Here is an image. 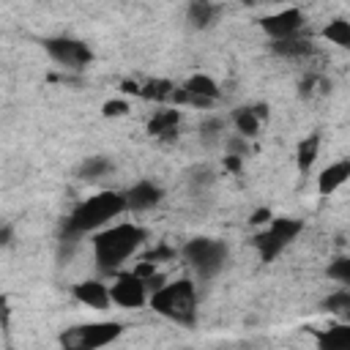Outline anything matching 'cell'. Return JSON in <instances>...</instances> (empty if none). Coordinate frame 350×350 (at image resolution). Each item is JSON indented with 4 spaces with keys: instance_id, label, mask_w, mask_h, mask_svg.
Masks as SVG:
<instances>
[{
    "instance_id": "4316f807",
    "label": "cell",
    "mask_w": 350,
    "mask_h": 350,
    "mask_svg": "<svg viewBox=\"0 0 350 350\" xmlns=\"http://www.w3.org/2000/svg\"><path fill=\"white\" fill-rule=\"evenodd\" d=\"M224 148H227V156H241V159H243V156L249 153V145H246V139H243V137H238V134L227 137Z\"/></svg>"
},
{
    "instance_id": "f546056e",
    "label": "cell",
    "mask_w": 350,
    "mask_h": 350,
    "mask_svg": "<svg viewBox=\"0 0 350 350\" xmlns=\"http://www.w3.org/2000/svg\"><path fill=\"white\" fill-rule=\"evenodd\" d=\"M224 167L230 172H241V156H224Z\"/></svg>"
},
{
    "instance_id": "7c38bea8",
    "label": "cell",
    "mask_w": 350,
    "mask_h": 350,
    "mask_svg": "<svg viewBox=\"0 0 350 350\" xmlns=\"http://www.w3.org/2000/svg\"><path fill=\"white\" fill-rule=\"evenodd\" d=\"M268 118V104H254V107H238L232 112V123H235V134L249 139L260 131V123Z\"/></svg>"
},
{
    "instance_id": "9c48e42d",
    "label": "cell",
    "mask_w": 350,
    "mask_h": 350,
    "mask_svg": "<svg viewBox=\"0 0 350 350\" xmlns=\"http://www.w3.org/2000/svg\"><path fill=\"white\" fill-rule=\"evenodd\" d=\"M260 27L271 36V41H287V38H298L304 30V11L301 8H282L271 16L260 19Z\"/></svg>"
},
{
    "instance_id": "2e32d148",
    "label": "cell",
    "mask_w": 350,
    "mask_h": 350,
    "mask_svg": "<svg viewBox=\"0 0 350 350\" xmlns=\"http://www.w3.org/2000/svg\"><path fill=\"white\" fill-rule=\"evenodd\" d=\"M219 16H221V8H219L216 3L194 0V3H189V8H186V19H189V25H191L194 30H205V27H211Z\"/></svg>"
},
{
    "instance_id": "7a4b0ae2",
    "label": "cell",
    "mask_w": 350,
    "mask_h": 350,
    "mask_svg": "<svg viewBox=\"0 0 350 350\" xmlns=\"http://www.w3.org/2000/svg\"><path fill=\"white\" fill-rule=\"evenodd\" d=\"M123 211H126V202H123V194H120V191H98V194L82 200V202L66 216L60 241L74 246L82 235L96 232L98 227H104L109 219L120 216Z\"/></svg>"
},
{
    "instance_id": "277c9868",
    "label": "cell",
    "mask_w": 350,
    "mask_h": 350,
    "mask_svg": "<svg viewBox=\"0 0 350 350\" xmlns=\"http://www.w3.org/2000/svg\"><path fill=\"white\" fill-rule=\"evenodd\" d=\"M180 254L186 257V262L191 265V271L200 279H213L224 268V262L230 257V246L219 238H191L180 249Z\"/></svg>"
},
{
    "instance_id": "5b68a950",
    "label": "cell",
    "mask_w": 350,
    "mask_h": 350,
    "mask_svg": "<svg viewBox=\"0 0 350 350\" xmlns=\"http://www.w3.org/2000/svg\"><path fill=\"white\" fill-rule=\"evenodd\" d=\"M301 230H304V221H301V219L276 216V219H271V221L265 224L262 232H257V235L252 238V243H254V249H257V254H260L262 262H273V260L295 241V235H298Z\"/></svg>"
},
{
    "instance_id": "ba28073f",
    "label": "cell",
    "mask_w": 350,
    "mask_h": 350,
    "mask_svg": "<svg viewBox=\"0 0 350 350\" xmlns=\"http://www.w3.org/2000/svg\"><path fill=\"white\" fill-rule=\"evenodd\" d=\"M148 287L145 282L134 273V271H123V273H115V282L109 284V298L112 304L123 306V309H139L148 304Z\"/></svg>"
},
{
    "instance_id": "9a60e30c",
    "label": "cell",
    "mask_w": 350,
    "mask_h": 350,
    "mask_svg": "<svg viewBox=\"0 0 350 350\" xmlns=\"http://www.w3.org/2000/svg\"><path fill=\"white\" fill-rule=\"evenodd\" d=\"M317 336V350H350V325L336 323L314 334Z\"/></svg>"
},
{
    "instance_id": "4fadbf2b",
    "label": "cell",
    "mask_w": 350,
    "mask_h": 350,
    "mask_svg": "<svg viewBox=\"0 0 350 350\" xmlns=\"http://www.w3.org/2000/svg\"><path fill=\"white\" fill-rule=\"evenodd\" d=\"M178 123H180V109L178 107H167V109H156L153 118L148 120V134L156 139H175L178 137Z\"/></svg>"
},
{
    "instance_id": "ac0fdd59",
    "label": "cell",
    "mask_w": 350,
    "mask_h": 350,
    "mask_svg": "<svg viewBox=\"0 0 350 350\" xmlns=\"http://www.w3.org/2000/svg\"><path fill=\"white\" fill-rule=\"evenodd\" d=\"M271 49L273 55L279 57H287V60H301V57H309L314 52V44L309 38H287V41H271Z\"/></svg>"
},
{
    "instance_id": "52a82bcc",
    "label": "cell",
    "mask_w": 350,
    "mask_h": 350,
    "mask_svg": "<svg viewBox=\"0 0 350 350\" xmlns=\"http://www.w3.org/2000/svg\"><path fill=\"white\" fill-rule=\"evenodd\" d=\"M44 49L49 52V57L55 63H60L63 68H85L93 60V52L88 49V44H82L79 38H68V36H55V38H44Z\"/></svg>"
},
{
    "instance_id": "cb8c5ba5",
    "label": "cell",
    "mask_w": 350,
    "mask_h": 350,
    "mask_svg": "<svg viewBox=\"0 0 350 350\" xmlns=\"http://www.w3.org/2000/svg\"><path fill=\"white\" fill-rule=\"evenodd\" d=\"M323 309L331 312V314H342V317H347V312H350V290L342 287V290L331 293V295L323 301Z\"/></svg>"
},
{
    "instance_id": "484cf974",
    "label": "cell",
    "mask_w": 350,
    "mask_h": 350,
    "mask_svg": "<svg viewBox=\"0 0 350 350\" xmlns=\"http://www.w3.org/2000/svg\"><path fill=\"white\" fill-rule=\"evenodd\" d=\"M328 279H334L339 284H350V257H336L328 265Z\"/></svg>"
},
{
    "instance_id": "6da1fadb",
    "label": "cell",
    "mask_w": 350,
    "mask_h": 350,
    "mask_svg": "<svg viewBox=\"0 0 350 350\" xmlns=\"http://www.w3.org/2000/svg\"><path fill=\"white\" fill-rule=\"evenodd\" d=\"M148 230L134 221L104 227L93 235V260L101 273H118L120 265L145 243Z\"/></svg>"
},
{
    "instance_id": "d4e9b609",
    "label": "cell",
    "mask_w": 350,
    "mask_h": 350,
    "mask_svg": "<svg viewBox=\"0 0 350 350\" xmlns=\"http://www.w3.org/2000/svg\"><path fill=\"white\" fill-rule=\"evenodd\" d=\"M213 180H216V170L208 167V164H200V167H191V170H189V183H191V189H205V186H211Z\"/></svg>"
},
{
    "instance_id": "83f0119b",
    "label": "cell",
    "mask_w": 350,
    "mask_h": 350,
    "mask_svg": "<svg viewBox=\"0 0 350 350\" xmlns=\"http://www.w3.org/2000/svg\"><path fill=\"white\" fill-rule=\"evenodd\" d=\"M101 112H104L107 118L126 115V112H129V101H126V98H112V101H107V104L101 107Z\"/></svg>"
},
{
    "instance_id": "3957f363",
    "label": "cell",
    "mask_w": 350,
    "mask_h": 350,
    "mask_svg": "<svg viewBox=\"0 0 350 350\" xmlns=\"http://www.w3.org/2000/svg\"><path fill=\"white\" fill-rule=\"evenodd\" d=\"M148 304L156 314L191 328L197 323V287L191 279H178V282H164L159 290L148 295Z\"/></svg>"
},
{
    "instance_id": "30bf717a",
    "label": "cell",
    "mask_w": 350,
    "mask_h": 350,
    "mask_svg": "<svg viewBox=\"0 0 350 350\" xmlns=\"http://www.w3.org/2000/svg\"><path fill=\"white\" fill-rule=\"evenodd\" d=\"M161 200H164V189H161L156 180H137L134 186H129V189L123 191L126 211H137V213L156 208Z\"/></svg>"
},
{
    "instance_id": "5bb4252c",
    "label": "cell",
    "mask_w": 350,
    "mask_h": 350,
    "mask_svg": "<svg viewBox=\"0 0 350 350\" xmlns=\"http://www.w3.org/2000/svg\"><path fill=\"white\" fill-rule=\"evenodd\" d=\"M347 178H350V161H347V159H342V161H336V164H328V167L320 172V178H317V191H320L323 197H328V194H334Z\"/></svg>"
},
{
    "instance_id": "ffe728a7",
    "label": "cell",
    "mask_w": 350,
    "mask_h": 350,
    "mask_svg": "<svg viewBox=\"0 0 350 350\" xmlns=\"http://www.w3.org/2000/svg\"><path fill=\"white\" fill-rule=\"evenodd\" d=\"M109 172H112V161H109L107 156H88V159L79 164L77 178H79V180H88V183H96V180L107 178Z\"/></svg>"
},
{
    "instance_id": "e0dca14e",
    "label": "cell",
    "mask_w": 350,
    "mask_h": 350,
    "mask_svg": "<svg viewBox=\"0 0 350 350\" xmlns=\"http://www.w3.org/2000/svg\"><path fill=\"white\" fill-rule=\"evenodd\" d=\"M180 88H183L189 96L202 98V101H208V104H213V101L219 98V85H216L213 77H208V74H191Z\"/></svg>"
},
{
    "instance_id": "44dd1931",
    "label": "cell",
    "mask_w": 350,
    "mask_h": 350,
    "mask_svg": "<svg viewBox=\"0 0 350 350\" xmlns=\"http://www.w3.org/2000/svg\"><path fill=\"white\" fill-rule=\"evenodd\" d=\"M224 118H219V115H211V118H205L202 123H200V129H197V137H200V142L205 145V148H216L219 142H221V137H224Z\"/></svg>"
},
{
    "instance_id": "f1b7e54d",
    "label": "cell",
    "mask_w": 350,
    "mask_h": 350,
    "mask_svg": "<svg viewBox=\"0 0 350 350\" xmlns=\"http://www.w3.org/2000/svg\"><path fill=\"white\" fill-rule=\"evenodd\" d=\"M271 219H273V216H271V211H268V208H260V211H254V213H252V219H249V221H252V224H268Z\"/></svg>"
},
{
    "instance_id": "603a6c76",
    "label": "cell",
    "mask_w": 350,
    "mask_h": 350,
    "mask_svg": "<svg viewBox=\"0 0 350 350\" xmlns=\"http://www.w3.org/2000/svg\"><path fill=\"white\" fill-rule=\"evenodd\" d=\"M175 90V85L170 79H148L142 88H139V96L148 98V101H170V93Z\"/></svg>"
},
{
    "instance_id": "8fae6325",
    "label": "cell",
    "mask_w": 350,
    "mask_h": 350,
    "mask_svg": "<svg viewBox=\"0 0 350 350\" xmlns=\"http://www.w3.org/2000/svg\"><path fill=\"white\" fill-rule=\"evenodd\" d=\"M71 295H74V301H79V304L88 306V309H109V304H112L109 287H107L101 279L77 282V284L71 287Z\"/></svg>"
},
{
    "instance_id": "8992f818",
    "label": "cell",
    "mask_w": 350,
    "mask_h": 350,
    "mask_svg": "<svg viewBox=\"0 0 350 350\" xmlns=\"http://www.w3.org/2000/svg\"><path fill=\"white\" fill-rule=\"evenodd\" d=\"M120 334H123V323L118 320L71 325L60 334V350H98L104 345H112Z\"/></svg>"
},
{
    "instance_id": "d6986e66",
    "label": "cell",
    "mask_w": 350,
    "mask_h": 350,
    "mask_svg": "<svg viewBox=\"0 0 350 350\" xmlns=\"http://www.w3.org/2000/svg\"><path fill=\"white\" fill-rule=\"evenodd\" d=\"M317 153H320V131L304 137L295 148V164H298V172L306 175L312 170V164L317 161Z\"/></svg>"
},
{
    "instance_id": "7402d4cb",
    "label": "cell",
    "mask_w": 350,
    "mask_h": 350,
    "mask_svg": "<svg viewBox=\"0 0 350 350\" xmlns=\"http://www.w3.org/2000/svg\"><path fill=\"white\" fill-rule=\"evenodd\" d=\"M323 38L325 41H331V44H336V46H342V49H347L350 46V22L347 19H331L325 27H323Z\"/></svg>"
}]
</instances>
